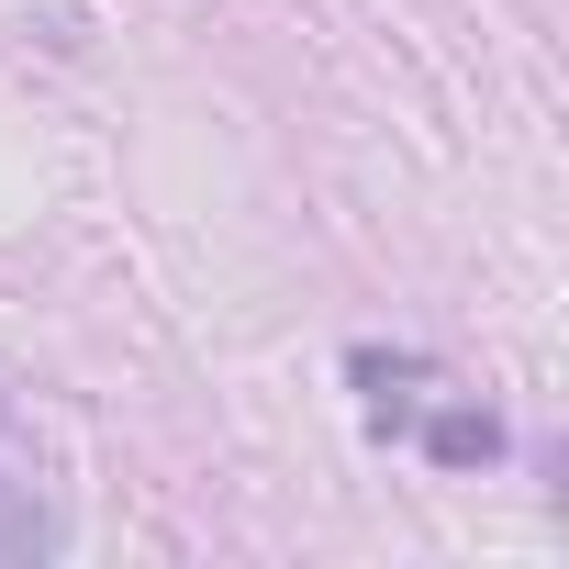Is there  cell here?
I'll list each match as a JSON object with an SVG mask.
<instances>
[{
  "mask_svg": "<svg viewBox=\"0 0 569 569\" xmlns=\"http://www.w3.org/2000/svg\"><path fill=\"white\" fill-rule=\"evenodd\" d=\"M425 447L469 469V458H491V447H502V425H491V413H436V425H425Z\"/></svg>",
  "mask_w": 569,
  "mask_h": 569,
  "instance_id": "obj_1",
  "label": "cell"
}]
</instances>
